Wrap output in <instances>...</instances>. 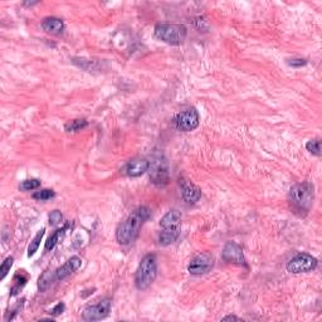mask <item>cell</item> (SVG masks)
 Returning a JSON list of instances; mask_svg holds the SVG:
<instances>
[{"label":"cell","mask_w":322,"mask_h":322,"mask_svg":"<svg viewBox=\"0 0 322 322\" xmlns=\"http://www.w3.org/2000/svg\"><path fill=\"white\" fill-rule=\"evenodd\" d=\"M54 196H56V193H54L52 189H42V190L36 191V193L33 194V198L39 201H47L49 200V199L54 198Z\"/></svg>","instance_id":"cell-24"},{"label":"cell","mask_w":322,"mask_h":322,"mask_svg":"<svg viewBox=\"0 0 322 322\" xmlns=\"http://www.w3.org/2000/svg\"><path fill=\"white\" fill-rule=\"evenodd\" d=\"M307 151L311 152L312 155L321 156V141L319 140H309L306 144Z\"/></svg>","instance_id":"cell-25"},{"label":"cell","mask_w":322,"mask_h":322,"mask_svg":"<svg viewBox=\"0 0 322 322\" xmlns=\"http://www.w3.org/2000/svg\"><path fill=\"white\" fill-rule=\"evenodd\" d=\"M154 34L159 41L170 46H180L188 36V29L183 24L160 23L155 26Z\"/></svg>","instance_id":"cell-4"},{"label":"cell","mask_w":322,"mask_h":322,"mask_svg":"<svg viewBox=\"0 0 322 322\" xmlns=\"http://www.w3.org/2000/svg\"><path fill=\"white\" fill-rule=\"evenodd\" d=\"M179 236H180V228L164 229V231L160 233L157 242H159L160 246H164V247L170 246V244L175 243V242L178 241Z\"/></svg>","instance_id":"cell-16"},{"label":"cell","mask_w":322,"mask_h":322,"mask_svg":"<svg viewBox=\"0 0 322 322\" xmlns=\"http://www.w3.org/2000/svg\"><path fill=\"white\" fill-rule=\"evenodd\" d=\"M87 126H88V121H87V120L76 119L67 122V124L64 125V130H66L67 132H78L81 131V130L86 129Z\"/></svg>","instance_id":"cell-19"},{"label":"cell","mask_w":322,"mask_h":322,"mask_svg":"<svg viewBox=\"0 0 322 322\" xmlns=\"http://www.w3.org/2000/svg\"><path fill=\"white\" fill-rule=\"evenodd\" d=\"M288 200L294 211L307 214L311 210L314 200V188L311 183H298L289 189Z\"/></svg>","instance_id":"cell-2"},{"label":"cell","mask_w":322,"mask_h":322,"mask_svg":"<svg viewBox=\"0 0 322 322\" xmlns=\"http://www.w3.org/2000/svg\"><path fill=\"white\" fill-rule=\"evenodd\" d=\"M151 217V210L147 206H139L135 209L116 229V239L122 246L134 243L140 236L142 226Z\"/></svg>","instance_id":"cell-1"},{"label":"cell","mask_w":322,"mask_h":322,"mask_svg":"<svg viewBox=\"0 0 322 322\" xmlns=\"http://www.w3.org/2000/svg\"><path fill=\"white\" fill-rule=\"evenodd\" d=\"M57 277H56V271L52 272V271H46L43 272V274H42L41 277H39L38 279V288L41 292H44L47 291V289L49 288V287L53 284V282L56 281Z\"/></svg>","instance_id":"cell-18"},{"label":"cell","mask_w":322,"mask_h":322,"mask_svg":"<svg viewBox=\"0 0 322 322\" xmlns=\"http://www.w3.org/2000/svg\"><path fill=\"white\" fill-rule=\"evenodd\" d=\"M199 122H200V116L195 109H188L183 112H179L174 117V125L176 130L181 132L194 131L199 126Z\"/></svg>","instance_id":"cell-7"},{"label":"cell","mask_w":322,"mask_h":322,"mask_svg":"<svg viewBox=\"0 0 322 322\" xmlns=\"http://www.w3.org/2000/svg\"><path fill=\"white\" fill-rule=\"evenodd\" d=\"M181 186V196H183L184 201H186L188 204H195L200 200L201 198V190L199 189V186H196L195 184L191 183L190 180H180Z\"/></svg>","instance_id":"cell-11"},{"label":"cell","mask_w":322,"mask_h":322,"mask_svg":"<svg viewBox=\"0 0 322 322\" xmlns=\"http://www.w3.org/2000/svg\"><path fill=\"white\" fill-rule=\"evenodd\" d=\"M27 281H28V277L24 276L23 273H17L16 276H14V279H13V287H12V289H11V292H12L11 296H16L18 292H21V289L26 286Z\"/></svg>","instance_id":"cell-20"},{"label":"cell","mask_w":322,"mask_h":322,"mask_svg":"<svg viewBox=\"0 0 322 322\" xmlns=\"http://www.w3.org/2000/svg\"><path fill=\"white\" fill-rule=\"evenodd\" d=\"M42 28L44 32L49 34H61L64 31V23L62 19L57 18V17H47L42 22Z\"/></svg>","instance_id":"cell-15"},{"label":"cell","mask_w":322,"mask_h":322,"mask_svg":"<svg viewBox=\"0 0 322 322\" xmlns=\"http://www.w3.org/2000/svg\"><path fill=\"white\" fill-rule=\"evenodd\" d=\"M150 179L152 184L156 186H165L169 184V166L168 161L163 154L155 156L152 161H150Z\"/></svg>","instance_id":"cell-5"},{"label":"cell","mask_w":322,"mask_h":322,"mask_svg":"<svg viewBox=\"0 0 322 322\" xmlns=\"http://www.w3.org/2000/svg\"><path fill=\"white\" fill-rule=\"evenodd\" d=\"M41 186V180L38 179H27V180H23L19 185V189L22 191H31V190H36Z\"/></svg>","instance_id":"cell-23"},{"label":"cell","mask_w":322,"mask_h":322,"mask_svg":"<svg viewBox=\"0 0 322 322\" xmlns=\"http://www.w3.org/2000/svg\"><path fill=\"white\" fill-rule=\"evenodd\" d=\"M82 266V259L79 257L73 256L66 262L62 267H59L58 269H56V277L57 281H63L67 277L71 276L72 273H74L76 271H78Z\"/></svg>","instance_id":"cell-13"},{"label":"cell","mask_w":322,"mask_h":322,"mask_svg":"<svg viewBox=\"0 0 322 322\" xmlns=\"http://www.w3.org/2000/svg\"><path fill=\"white\" fill-rule=\"evenodd\" d=\"M223 321H229V319H236V321H242V318H239V317L234 316V314H229V316H226L223 317Z\"/></svg>","instance_id":"cell-30"},{"label":"cell","mask_w":322,"mask_h":322,"mask_svg":"<svg viewBox=\"0 0 322 322\" xmlns=\"http://www.w3.org/2000/svg\"><path fill=\"white\" fill-rule=\"evenodd\" d=\"M222 258L224 262L236 266H246V257L243 249L236 242H228L222 252Z\"/></svg>","instance_id":"cell-10"},{"label":"cell","mask_w":322,"mask_h":322,"mask_svg":"<svg viewBox=\"0 0 322 322\" xmlns=\"http://www.w3.org/2000/svg\"><path fill=\"white\" fill-rule=\"evenodd\" d=\"M48 219H49V224L56 227L63 222V216H62V213L59 210H53L51 214H49Z\"/></svg>","instance_id":"cell-27"},{"label":"cell","mask_w":322,"mask_h":322,"mask_svg":"<svg viewBox=\"0 0 322 322\" xmlns=\"http://www.w3.org/2000/svg\"><path fill=\"white\" fill-rule=\"evenodd\" d=\"M317 259L314 257H312L308 253H298L297 256H294L293 258L289 259V262L287 263L286 268L289 273L299 274V273H307L311 272L313 269H316L317 267Z\"/></svg>","instance_id":"cell-6"},{"label":"cell","mask_w":322,"mask_h":322,"mask_svg":"<svg viewBox=\"0 0 322 322\" xmlns=\"http://www.w3.org/2000/svg\"><path fill=\"white\" fill-rule=\"evenodd\" d=\"M150 169V161L144 157H139V159L131 160L125 168V173L127 176L131 178H139V176L144 175L145 173H147Z\"/></svg>","instance_id":"cell-12"},{"label":"cell","mask_w":322,"mask_h":322,"mask_svg":"<svg viewBox=\"0 0 322 322\" xmlns=\"http://www.w3.org/2000/svg\"><path fill=\"white\" fill-rule=\"evenodd\" d=\"M68 228H69V224H66V226L62 227L61 229H57V231L54 232V233L52 234L48 239H47L46 247H44V248H46V251H52V249H53L54 247H56L57 244H58L59 242L63 239V237L67 234Z\"/></svg>","instance_id":"cell-17"},{"label":"cell","mask_w":322,"mask_h":322,"mask_svg":"<svg viewBox=\"0 0 322 322\" xmlns=\"http://www.w3.org/2000/svg\"><path fill=\"white\" fill-rule=\"evenodd\" d=\"M214 267V258L210 253H199L194 257L188 266V272L193 276H203L209 273Z\"/></svg>","instance_id":"cell-9"},{"label":"cell","mask_w":322,"mask_h":322,"mask_svg":"<svg viewBox=\"0 0 322 322\" xmlns=\"http://www.w3.org/2000/svg\"><path fill=\"white\" fill-rule=\"evenodd\" d=\"M181 213L176 209H171L160 221V226L163 229H178L181 224Z\"/></svg>","instance_id":"cell-14"},{"label":"cell","mask_w":322,"mask_h":322,"mask_svg":"<svg viewBox=\"0 0 322 322\" xmlns=\"http://www.w3.org/2000/svg\"><path fill=\"white\" fill-rule=\"evenodd\" d=\"M73 62L74 64H77L78 67H81L82 69H84V71L87 72H91V71H94V69L98 68V66H97L96 62L93 61H89V59H84V58H73Z\"/></svg>","instance_id":"cell-22"},{"label":"cell","mask_w":322,"mask_h":322,"mask_svg":"<svg viewBox=\"0 0 322 322\" xmlns=\"http://www.w3.org/2000/svg\"><path fill=\"white\" fill-rule=\"evenodd\" d=\"M44 232H46V229L44 228L41 229V231L37 233V236L33 238V241L31 242V244H29V247H28V257L34 256V254H36V252L38 251L39 246H41L42 239H43V237H44Z\"/></svg>","instance_id":"cell-21"},{"label":"cell","mask_w":322,"mask_h":322,"mask_svg":"<svg viewBox=\"0 0 322 322\" xmlns=\"http://www.w3.org/2000/svg\"><path fill=\"white\" fill-rule=\"evenodd\" d=\"M112 308L111 299L103 298L94 304H89L82 312V318L84 321H99L106 318Z\"/></svg>","instance_id":"cell-8"},{"label":"cell","mask_w":322,"mask_h":322,"mask_svg":"<svg viewBox=\"0 0 322 322\" xmlns=\"http://www.w3.org/2000/svg\"><path fill=\"white\" fill-rule=\"evenodd\" d=\"M13 263H14L13 257H8V258L3 262V264H2V267H0V279H2V281H3V279L7 277V274L9 273Z\"/></svg>","instance_id":"cell-26"},{"label":"cell","mask_w":322,"mask_h":322,"mask_svg":"<svg viewBox=\"0 0 322 322\" xmlns=\"http://www.w3.org/2000/svg\"><path fill=\"white\" fill-rule=\"evenodd\" d=\"M287 63H288V66L294 67V68H298V67L306 66L307 61L304 58H293V59H288Z\"/></svg>","instance_id":"cell-28"},{"label":"cell","mask_w":322,"mask_h":322,"mask_svg":"<svg viewBox=\"0 0 322 322\" xmlns=\"http://www.w3.org/2000/svg\"><path fill=\"white\" fill-rule=\"evenodd\" d=\"M63 311H64V303L59 302V303H57L56 306H54L53 308L49 311V314H52L53 317H57V316H59V314L63 313Z\"/></svg>","instance_id":"cell-29"},{"label":"cell","mask_w":322,"mask_h":322,"mask_svg":"<svg viewBox=\"0 0 322 322\" xmlns=\"http://www.w3.org/2000/svg\"><path fill=\"white\" fill-rule=\"evenodd\" d=\"M157 276L156 257L154 254H146L140 262L137 271L135 273V286L139 291L149 288Z\"/></svg>","instance_id":"cell-3"}]
</instances>
